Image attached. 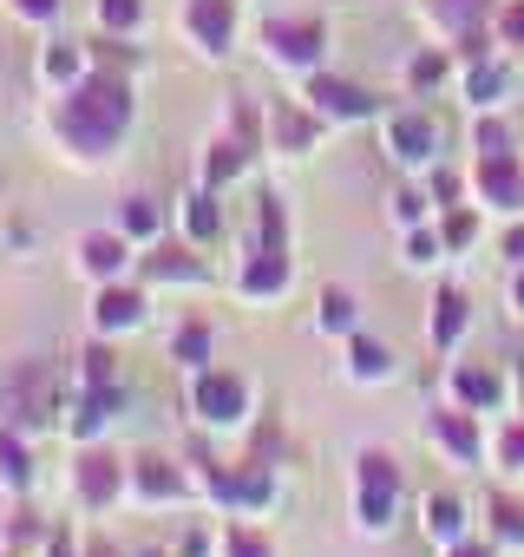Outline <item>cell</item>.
<instances>
[{
  "label": "cell",
  "mask_w": 524,
  "mask_h": 557,
  "mask_svg": "<svg viewBox=\"0 0 524 557\" xmlns=\"http://www.w3.org/2000/svg\"><path fill=\"white\" fill-rule=\"evenodd\" d=\"M40 132L53 145L60 164L73 171H99L125 151V138L138 132V92H132V73H112V66H92L79 86L66 92H47L40 106Z\"/></svg>",
  "instance_id": "obj_1"
},
{
  "label": "cell",
  "mask_w": 524,
  "mask_h": 557,
  "mask_svg": "<svg viewBox=\"0 0 524 557\" xmlns=\"http://www.w3.org/2000/svg\"><path fill=\"white\" fill-rule=\"evenodd\" d=\"M255 47H262V60H270L276 73L309 79V73L328 66V21H322V14H302V8L262 14V21H255Z\"/></svg>",
  "instance_id": "obj_2"
},
{
  "label": "cell",
  "mask_w": 524,
  "mask_h": 557,
  "mask_svg": "<svg viewBox=\"0 0 524 557\" xmlns=\"http://www.w3.org/2000/svg\"><path fill=\"white\" fill-rule=\"evenodd\" d=\"M125 466L132 453H112L105 440L99 446H73V466H66V498L79 518H112L125 505Z\"/></svg>",
  "instance_id": "obj_3"
},
{
  "label": "cell",
  "mask_w": 524,
  "mask_h": 557,
  "mask_svg": "<svg viewBox=\"0 0 524 557\" xmlns=\"http://www.w3.org/2000/svg\"><path fill=\"white\" fill-rule=\"evenodd\" d=\"M184 407H190V420H197L203 433H236V426H249V413H255V387H249V374L210 361V368L190 374Z\"/></svg>",
  "instance_id": "obj_4"
},
{
  "label": "cell",
  "mask_w": 524,
  "mask_h": 557,
  "mask_svg": "<svg viewBox=\"0 0 524 557\" xmlns=\"http://www.w3.org/2000/svg\"><path fill=\"white\" fill-rule=\"evenodd\" d=\"M400 498H407V479H400V459L387 446H367L354 459V524L367 537H387L400 524Z\"/></svg>",
  "instance_id": "obj_5"
},
{
  "label": "cell",
  "mask_w": 524,
  "mask_h": 557,
  "mask_svg": "<svg viewBox=\"0 0 524 557\" xmlns=\"http://www.w3.org/2000/svg\"><path fill=\"white\" fill-rule=\"evenodd\" d=\"M125 505L132 511H184V505H197L190 466L177 453H158V446L132 453V466H125Z\"/></svg>",
  "instance_id": "obj_6"
},
{
  "label": "cell",
  "mask_w": 524,
  "mask_h": 557,
  "mask_svg": "<svg viewBox=\"0 0 524 557\" xmlns=\"http://www.w3.org/2000/svg\"><path fill=\"white\" fill-rule=\"evenodd\" d=\"M380 151L400 164V171H433L439 164V119L426 106H394L380 112Z\"/></svg>",
  "instance_id": "obj_7"
},
{
  "label": "cell",
  "mask_w": 524,
  "mask_h": 557,
  "mask_svg": "<svg viewBox=\"0 0 524 557\" xmlns=\"http://www.w3.org/2000/svg\"><path fill=\"white\" fill-rule=\"evenodd\" d=\"M132 275H138L151 296H158V289H203V283H210V262H203L197 243H184V236L171 230V236H158V243L138 249V269H132Z\"/></svg>",
  "instance_id": "obj_8"
},
{
  "label": "cell",
  "mask_w": 524,
  "mask_h": 557,
  "mask_svg": "<svg viewBox=\"0 0 524 557\" xmlns=\"http://www.w3.org/2000/svg\"><path fill=\"white\" fill-rule=\"evenodd\" d=\"M151 322V289L138 275H118V283H99L92 302H86V335H105V342H125Z\"/></svg>",
  "instance_id": "obj_9"
},
{
  "label": "cell",
  "mask_w": 524,
  "mask_h": 557,
  "mask_svg": "<svg viewBox=\"0 0 524 557\" xmlns=\"http://www.w3.org/2000/svg\"><path fill=\"white\" fill-rule=\"evenodd\" d=\"M229 289H236V302H249V309L283 302V296L296 289V262H289V249L242 243V256H236V269H229Z\"/></svg>",
  "instance_id": "obj_10"
},
{
  "label": "cell",
  "mask_w": 524,
  "mask_h": 557,
  "mask_svg": "<svg viewBox=\"0 0 524 557\" xmlns=\"http://www.w3.org/2000/svg\"><path fill=\"white\" fill-rule=\"evenodd\" d=\"M322 125H367V119H380V99L361 86V79H341V73H309L302 79V92H296Z\"/></svg>",
  "instance_id": "obj_11"
},
{
  "label": "cell",
  "mask_w": 524,
  "mask_h": 557,
  "mask_svg": "<svg viewBox=\"0 0 524 557\" xmlns=\"http://www.w3.org/2000/svg\"><path fill=\"white\" fill-rule=\"evenodd\" d=\"M118 420H125V381L118 387H73L66 413H60V440L66 446H99V440H112Z\"/></svg>",
  "instance_id": "obj_12"
},
{
  "label": "cell",
  "mask_w": 524,
  "mask_h": 557,
  "mask_svg": "<svg viewBox=\"0 0 524 557\" xmlns=\"http://www.w3.org/2000/svg\"><path fill=\"white\" fill-rule=\"evenodd\" d=\"M236 27H242L236 0H177V34L203 60H229L236 53Z\"/></svg>",
  "instance_id": "obj_13"
},
{
  "label": "cell",
  "mask_w": 524,
  "mask_h": 557,
  "mask_svg": "<svg viewBox=\"0 0 524 557\" xmlns=\"http://www.w3.org/2000/svg\"><path fill=\"white\" fill-rule=\"evenodd\" d=\"M73 269H79V283L99 289V283H118V275L138 269V243L112 223V230H79L73 236Z\"/></svg>",
  "instance_id": "obj_14"
},
{
  "label": "cell",
  "mask_w": 524,
  "mask_h": 557,
  "mask_svg": "<svg viewBox=\"0 0 524 557\" xmlns=\"http://www.w3.org/2000/svg\"><path fill=\"white\" fill-rule=\"evenodd\" d=\"M472 197H478V210L517 216V210H524V158H517V151L472 158Z\"/></svg>",
  "instance_id": "obj_15"
},
{
  "label": "cell",
  "mask_w": 524,
  "mask_h": 557,
  "mask_svg": "<svg viewBox=\"0 0 524 557\" xmlns=\"http://www.w3.org/2000/svg\"><path fill=\"white\" fill-rule=\"evenodd\" d=\"M491 14H498V0H420V27L439 47H459V40L491 34Z\"/></svg>",
  "instance_id": "obj_16"
},
{
  "label": "cell",
  "mask_w": 524,
  "mask_h": 557,
  "mask_svg": "<svg viewBox=\"0 0 524 557\" xmlns=\"http://www.w3.org/2000/svg\"><path fill=\"white\" fill-rule=\"evenodd\" d=\"M426 440H433L452 466H478V459H485V426H478L472 407H452V400L433 407V413H426Z\"/></svg>",
  "instance_id": "obj_17"
},
{
  "label": "cell",
  "mask_w": 524,
  "mask_h": 557,
  "mask_svg": "<svg viewBox=\"0 0 524 557\" xmlns=\"http://www.w3.org/2000/svg\"><path fill=\"white\" fill-rule=\"evenodd\" d=\"M262 132H270V151H283V158H302V151H315L322 145V119L302 106V99H270L262 106Z\"/></svg>",
  "instance_id": "obj_18"
},
{
  "label": "cell",
  "mask_w": 524,
  "mask_h": 557,
  "mask_svg": "<svg viewBox=\"0 0 524 557\" xmlns=\"http://www.w3.org/2000/svg\"><path fill=\"white\" fill-rule=\"evenodd\" d=\"M92 73V40H73V34H47V47L34 53V79L47 92H66Z\"/></svg>",
  "instance_id": "obj_19"
},
{
  "label": "cell",
  "mask_w": 524,
  "mask_h": 557,
  "mask_svg": "<svg viewBox=\"0 0 524 557\" xmlns=\"http://www.w3.org/2000/svg\"><path fill=\"white\" fill-rule=\"evenodd\" d=\"M249 164H255V145H242L236 132H210L203 151H197V184L203 190H229V184L249 177Z\"/></svg>",
  "instance_id": "obj_20"
},
{
  "label": "cell",
  "mask_w": 524,
  "mask_h": 557,
  "mask_svg": "<svg viewBox=\"0 0 524 557\" xmlns=\"http://www.w3.org/2000/svg\"><path fill=\"white\" fill-rule=\"evenodd\" d=\"M171 230H177L184 243L210 249V243L223 236V190H203V184H190V190L171 203Z\"/></svg>",
  "instance_id": "obj_21"
},
{
  "label": "cell",
  "mask_w": 524,
  "mask_h": 557,
  "mask_svg": "<svg viewBox=\"0 0 524 557\" xmlns=\"http://www.w3.org/2000/svg\"><path fill=\"white\" fill-rule=\"evenodd\" d=\"M446 400H452V407H472V413H498L504 374H498L491 361H452V368H446Z\"/></svg>",
  "instance_id": "obj_22"
},
{
  "label": "cell",
  "mask_w": 524,
  "mask_h": 557,
  "mask_svg": "<svg viewBox=\"0 0 524 557\" xmlns=\"http://www.w3.org/2000/svg\"><path fill=\"white\" fill-rule=\"evenodd\" d=\"M34 433L14 426V420H0V498H34Z\"/></svg>",
  "instance_id": "obj_23"
},
{
  "label": "cell",
  "mask_w": 524,
  "mask_h": 557,
  "mask_svg": "<svg viewBox=\"0 0 524 557\" xmlns=\"http://www.w3.org/2000/svg\"><path fill=\"white\" fill-rule=\"evenodd\" d=\"M184 466H190V492H197V505L236 511V466H229V459H216V453L190 446V453H184Z\"/></svg>",
  "instance_id": "obj_24"
},
{
  "label": "cell",
  "mask_w": 524,
  "mask_h": 557,
  "mask_svg": "<svg viewBox=\"0 0 524 557\" xmlns=\"http://www.w3.org/2000/svg\"><path fill=\"white\" fill-rule=\"evenodd\" d=\"M112 223H118V230H125V236H132V243L145 249V243L171 236V203H158L151 190H125V197H118V216H112Z\"/></svg>",
  "instance_id": "obj_25"
},
{
  "label": "cell",
  "mask_w": 524,
  "mask_h": 557,
  "mask_svg": "<svg viewBox=\"0 0 524 557\" xmlns=\"http://www.w3.org/2000/svg\"><path fill=\"white\" fill-rule=\"evenodd\" d=\"M164 355H171L184 374L210 368V361H216V322H210V315H184V322L164 335Z\"/></svg>",
  "instance_id": "obj_26"
},
{
  "label": "cell",
  "mask_w": 524,
  "mask_h": 557,
  "mask_svg": "<svg viewBox=\"0 0 524 557\" xmlns=\"http://www.w3.org/2000/svg\"><path fill=\"white\" fill-rule=\"evenodd\" d=\"M341 355H348V368H341V374H348L354 387H387V381L400 374V368H394V348H387V342H374V335H361V329L341 342Z\"/></svg>",
  "instance_id": "obj_27"
},
{
  "label": "cell",
  "mask_w": 524,
  "mask_h": 557,
  "mask_svg": "<svg viewBox=\"0 0 524 557\" xmlns=\"http://www.w3.org/2000/svg\"><path fill=\"white\" fill-rule=\"evenodd\" d=\"M420 531H426V544H459V537H472V518H465V498L459 492H426L420 498Z\"/></svg>",
  "instance_id": "obj_28"
},
{
  "label": "cell",
  "mask_w": 524,
  "mask_h": 557,
  "mask_svg": "<svg viewBox=\"0 0 524 557\" xmlns=\"http://www.w3.org/2000/svg\"><path fill=\"white\" fill-rule=\"evenodd\" d=\"M283 485H276V459H242L236 466V518H262L276 511Z\"/></svg>",
  "instance_id": "obj_29"
},
{
  "label": "cell",
  "mask_w": 524,
  "mask_h": 557,
  "mask_svg": "<svg viewBox=\"0 0 524 557\" xmlns=\"http://www.w3.org/2000/svg\"><path fill=\"white\" fill-rule=\"evenodd\" d=\"M465 329H472V302H465V289L446 283V289L433 296V315H426V342H433V355H452Z\"/></svg>",
  "instance_id": "obj_30"
},
{
  "label": "cell",
  "mask_w": 524,
  "mask_h": 557,
  "mask_svg": "<svg viewBox=\"0 0 524 557\" xmlns=\"http://www.w3.org/2000/svg\"><path fill=\"white\" fill-rule=\"evenodd\" d=\"M125 368H118V342L105 335H86L79 355H73V387H118Z\"/></svg>",
  "instance_id": "obj_31"
},
{
  "label": "cell",
  "mask_w": 524,
  "mask_h": 557,
  "mask_svg": "<svg viewBox=\"0 0 524 557\" xmlns=\"http://www.w3.org/2000/svg\"><path fill=\"white\" fill-rule=\"evenodd\" d=\"M459 86H465V106H478V112H498V99H504V66L491 60V53H478V60H459Z\"/></svg>",
  "instance_id": "obj_32"
},
{
  "label": "cell",
  "mask_w": 524,
  "mask_h": 557,
  "mask_svg": "<svg viewBox=\"0 0 524 557\" xmlns=\"http://www.w3.org/2000/svg\"><path fill=\"white\" fill-rule=\"evenodd\" d=\"M452 66H459V60H452V47H420V53L400 66V86H407L413 99H426V92H439V86L452 79Z\"/></svg>",
  "instance_id": "obj_33"
},
{
  "label": "cell",
  "mask_w": 524,
  "mask_h": 557,
  "mask_svg": "<svg viewBox=\"0 0 524 557\" xmlns=\"http://www.w3.org/2000/svg\"><path fill=\"white\" fill-rule=\"evenodd\" d=\"M216 557H276V544H270V531H262L255 518L223 511V524H216Z\"/></svg>",
  "instance_id": "obj_34"
},
{
  "label": "cell",
  "mask_w": 524,
  "mask_h": 557,
  "mask_svg": "<svg viewBox=\"0 0 524 557\" xmlns=\"http://www.w3.org/2000/svg\"><path fill=\"white\" fill-rule=\"evenodd\" d=\"M361 329V302L341 289V283H328L322 296H315V335H335V342H348Z\"/></svg>",
  "instance_id": "obj_35"
},
{
  "label": "cell",
  "mask_w": 524,
  "mask_h": 557,
  "mask_svg": "<svg viewBox=\"0 0 524 557\" xmlns=\"http://www.w3.org/2000/svg\"><path fill=\"white\" fill-rule=\"evenodd\" d=\"M249 243H270V249H289V210L276 190H255L249 197Z\"/></svg>",
  "instance_id": "obj_36"
},
{
  "label": "cell",
  "mask_w": 524,
  "mask_h": 557,
  "mask_svg": "<svg viewBox=\"0 0 524 557\" xmlns=\"http://www.w3.org/2000/svg\"><path fill=\"white\" fill-rule=\"evenodd\" d=\"M145 21H151V0H92V27H99V34L138 40Z\"/></svg>",
  "instance_id": "obj_37"
},
{
  "label": "cell",
  "mask_w": 524,
  "mask_h": 557,
  "mask_svg": "<svg viewBox=\"0 0 524 557\" xmlns=\"http://www.w3.org/2000/svg\"><path fill=\"white\" fill-rule=\"evenodd\" d=\"M47 531H53V518H40L27 498H14V511H8V537H0V544H8V550H27V557H34V550L47 544Z\"/></svg>",
  "instance_id": "obj_38"
},
{
  "label": "cell",
  "mask_w": 524,
  "mask_h": 557,
  "mask_svg": "<svg viewBox=\"0 0 524 557\" xmlns=\"http://www.w3.org/2000/svg\"><path fill=\"white\" fill-rule=\"evenodd\" d=\"M485 537L491 544H524V505L504 498V492H491L485 498Z\"/></svg>",
  "instance_id": "obj_39"
},
{
  "label": "cell",
  "mask_w": 524,
  "mask_h": 557,
  "mask_svg": "<svg viewBox=\"0 0 524 557\" xmlns=\"http://www.w3.org/2000/svg\"><path fill=\"white\" fill-rule=\"evenodd\" d=\"M439 256H446V236H439V223L400 230V262H407V269H433Z\"/></svg>",
  "instance_id": "obj_40"
},
{
  "label": "cell",
  "mask_w": 524,
  "mask_h": 557,
  "mask_svg": "<svg viewBox=\"0 0 524 557\" xmlns=\"http://www.w3.org/2000/svg\"><path fill=\"white\" fill-rule=\"evenodd\" d=\"M433 210H439V203H433L420 184H400V190L387 197V216H394L400 230H420V223H433Z\"/></svg>",
  "instance_id": "obj_41"
},
{
  "label": "cell",
  "mask_w": 524,
  "mask_h": 557,
  "mask_svg": "<svg viewBox=\"0 0 524 557\" xmlns=\"http://www.w3.org/2000/svg\"><path fill=\"white\" fill-rule=\"evenodd\" d=\"M92 66L138 73V66H145V47H138V40H118V34H99V40H92Z\"/></svg>",
  "instance_id": "obj_42"
},
{
  "label": "cell",
  "mask_w": 524,
  "mask_h": 557,
  "mask_svg": "<svg viewBox=\"0 0 524 557\" xmlns=\"http://www.w3.org/2000/svg\"><path fill=\"white\" fill-rule=\"evenodd\" d=\"M439 236H446V256L472 249V243H478V203H452V210L439 216Z\"/></svg>",
  "instance_id": "obj_43"
},
{
  "label": "cell",
  "mask_w": 524,
  "mask_h": 557,
  "mask_svg": "<svg viewBox=\"0 0 524 557\" xmlns=\"http://www.w3.org/2000/svg\"><path fill=\"white\" fill-rule=\"evenodd\" d=\"M491 466L511 472V479L524 472V420H504V426L491 433Z\"/></svg>",
  "instance_id": "obj_44"
},
{
  "label": "cell",
  "mask_w": 524,
  "mask_h": 557,
  "mask_svg": "<svg viewBox=\"0 0 524 557\" xmlns=\"http://www.w3.org/2000/svg\"><path fill=\"white\" fill-rule=\"evenodd\" d=\"M21 27H34V34H53L60 27V14H66V0H0Z\"/></svg>",
  "instance_id": "obj_45"
},
{
  "label": "cell",
  "mask_w": 524,
  "mask_h": 557,
  "mask_svg": "<svg viewBox=\"0 0 524 557\" xmlns=\"http://www.w3.org/2000/svg\"><path fill=\"white\" fill-rule=\"evenodd\" d=\"M491 40L498 47H524V0H498V14H491Z\"/></svg>",
  "instance_id": "obj_46"
},
{
  "label": "cell",
  "mask_w": 524,
  "mask_h": 557,
  "mask_svg": "<svg viewBox=\"0 0 524 557\" xmlns=\"http://www.w3.org/2000/svg\"><path fill=\"white\" fill-rule=\"evenodd\" d=\"M34 557H86V531L66 524V518H53V531H47V544H40Z\"/></svg>",
  "instance_id": "obj_47"
},
{
  "label": "cell",
  "mask_w": 524,
  "mask_h": 557,
  "mask_svg": "<svg viewBox=\"0 0 524 557\" xmlns=\"http://www.w3.org/2000/svg\"><path fill=\"white\" fill-rule=\"evenodd\" d=\"M472 151H478V158H491V151H511V132H504V119H491V112H485V119H478V132H472Z\"/></svg>",
  "instance_id": "obj_48"
},
{
  "label": "cell",
  "mask_w": 524,
  "mask_h": 557,
  "mask_svg": "<svg viewBox=\"0 0 524 557\" xmlns=\"http://www.w3.org/2000/svg\"><path fill=\"white\" fill-rule=\"evenodd\" d=\"M426 197H433V203H439V210H452V203H459V177H452V171H439V164H433V171H426Z\"/></svg>",
  "instance_id": "obj_49"
},
{
  "label": "cell",
  "mask_w": 524,
  "mask_h": 557,
  "mask_svg": "<svg viewBox=\"0 0 524 557\" xmlns=\"http://www.w3.org/2000/svg\"><path fill=\"white\" fill-rule=\"evenodd\" d=\"M210 550H216V531H203V524H190V531L177 537V550H171V557H210Z\"/></svg>",
  "instance_id": "obj_50"
},
{
  "label": "cell",
  "mask_w": 524,
  "mask_h": 557,
  "mask_svg": "<svg viewBox=\"0 0 524 557\" xmlns=\"http://www.w3.org/2000/svg\"><path fill=\"white\" fill-rule=\"evenodd\" d=\"M446 557H498V544L491 537H459V544H446Z\"/></svg>",
  "instance_id": "obj_51"
},
{
  "label": "cell",
  "mask_w": 524,
  "mask_h": 557,
  "mask_svg": "<svg viewBox=\"0 0 524 557\" xmlns=\"http://www.w3.org/2000/svg\"><path fill=\"white\" fill-rule=\"evenodd\" d=\"M498 249H504V262H511V269H524V223H511Z\"/></svg>",
  "instance_id": "obj_52"
},
{
  "label": "cell",
  "mask_w": 524,
  "mask_h": 557,
  "mask_svg": "<svg viewBox=\"0 0 524 557\" xmlns=\"http://www.w3.org/2000/svg\"><path fill=\"white\" fill-rule=\"evenodd\" d=\"M86 557H132V550H118V544H105L99 531H86Z\"/></svg>",
  "instance_id": "obj_53"
},
{
  "label": "cell",
  "mask_w": 524,
  "mask_h": 557,
  "mask_svg": "<svg viewBox=\"0 0 524 557\" xmlns=\"http://www.w3.org/2000/svg\"><path fill=\"white\" fill-rule=\"evenodd\" d=\"M511 309L524 315V269H517V283H511Z\"/></svg>",
  "instance_id": "obj_54"
},
{
  "label": "cell",
  "mask_w": 524,
  "mask_h": 557,
  "mask_svg": "<svg viewBox=\"0 0 524 557\" xmlns=\"http://www.w3.org/2000/svg\"><path fill=\"white\" fill-rule=\"evenodd\" d=\"M0 557H27V550H8V544H0Z\"/></svg>",
  "instance_id": "obj_55"
}]
</instances>
